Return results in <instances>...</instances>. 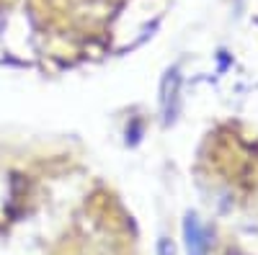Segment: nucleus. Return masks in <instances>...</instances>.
<instances>
[{
    "instance_id": "f257e3e1",
    "label": "nucleus",
    "mask_w": 258,
    "mask_h": 255,
    "mask_svg": "<svg viewBox=\"0 0 258 255\" xmlns=\"http://www.w3.org/2000/svg\"><path fill=\"white\" fill-rule=\"evenodd\" d=\"M186 240H188V252L191 255H204L207 250V235H204V229L199 227V222L188 217L186 219Z\"/></svg>"
},
{
    "instance_id": "f03ea898",
    "label": "nucleus",
    "mask_w": 258,
    "mask_h": 255,
    "mask_svg": "<svg viewBox=\"0 0 258 255\" xmlns=\"http://www.w3.org/2000/svg\"><path fill=\"white\" fill-rule=\"evenodd\" d=\"M158 252H160V255H173V247H170V242H165V240H163V242H160V247H158Z\"/></svg>"
}]
</instances>
